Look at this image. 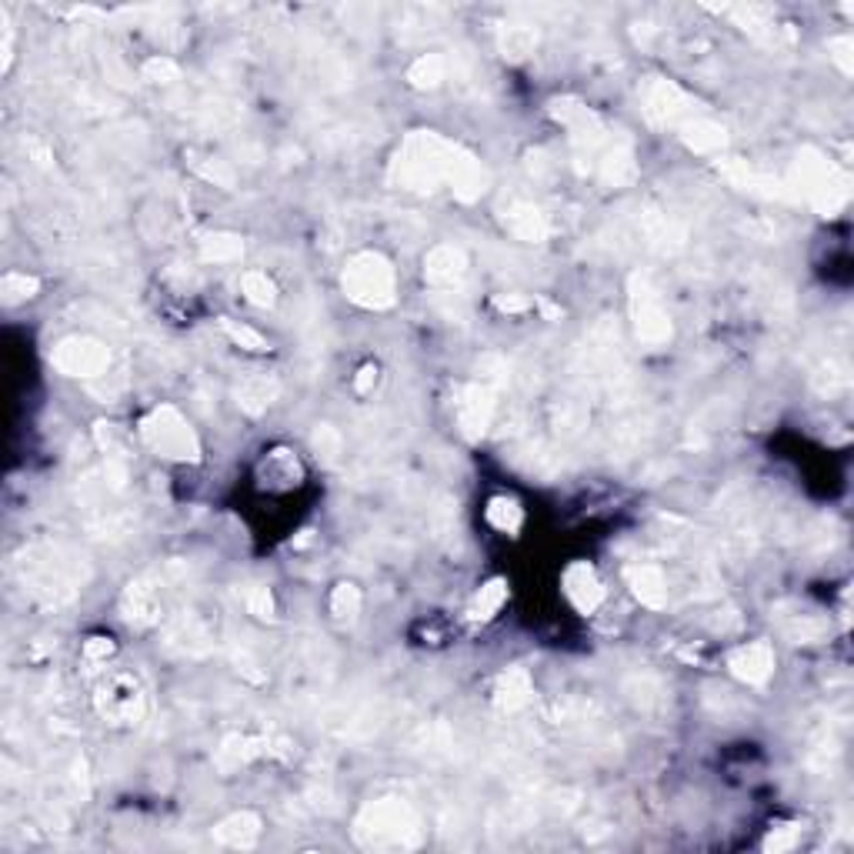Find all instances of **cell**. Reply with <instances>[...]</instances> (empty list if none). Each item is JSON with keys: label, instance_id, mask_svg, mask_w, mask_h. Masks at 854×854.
<instances>
[{"label": "cell", "instance_id": "7a4b0ae2", "mask_svg": "<svg viewBox=\"0 0 854 854\" xmlns=\"http://www.w3.org/2000/svg\"><path fill=\"white\" fill-rule=\"evenodd\" d=\"M551 118L568 131L574 168L601 187H631L637 181V154L631 134L611 127L577 97H554Z\"/></svg>", "mask_w": 854, "mask_h": 854}, {"label": "cell", "instance_id": "ab89813d", "mask_svg": "<svg viewBox=\"0 0 854 854\" xmlns=\"http://www.w3.org/2000/svg\"><path fill=\"white\" fill-rule=\"evenodd\" d=\"M794 838H797V831H794V828L771 831V834H768V841H765V851H784V847H791V844H794Z\"/></svg>", "mask_w": 854, "mask_h": 854}, {"label": "cell", "instance_id": "3957f363", "mask_svg": "<svg viewBox=\"0 0 854 854\" xmlns=\"http://www.w3.org/2000/svg\"><path fill=\"white\" fill-rule=\"evenodd\" d=\"M640 103H645V118L655 127L678 134L691 150L721 154L728 147V127L708 111L698 97H691L674 81L651 77L645 84V94H640Z\"/></svg>", "mask_w": 854, "mask_h": 854}, {"label": "cell", "instance_id": "cb8c5ba5", "mask_svg": "<svg viewBox=\"0 0 854 854\" xmlns=\"http://www.w3.org/2000/svg\"><path fill=\"white\" fill-rule=\"evenodd\" d=\"M504 601H508V584L501 581V577H495V581H488L485 587H480V591L471 598V605H467V618L471 621H491L501 608H504Z\"/></svg>", "mask_w": 854, "mask_h": 854}, {"label": "cell", "instance_id": "8d00e7d4", "mask_svg": "<svg viewBox=\"0 0 854 854\" xmlns=\"http://www.w3.org/2000/svg\"><path fill=\"white\" fill-rule=\"evenodd\" d=\"M314 448L325 454L328 461H334L341 454V435L334 431V427H317V435H314Z\"/></svg>", "mask_w": 854, "mask_h": 854}, {"label": "cell", "instance_id": "d6a6232c", "mask_svg": "<svg viewBox=\"0 0 854 854\" xmlns=\"http://www.w3.org/2000/svg\"><path fill=\"white\" fill-rule=\"evenodd\" d=\"M141 77L150 84H174V81H181V68L174 58H168V53H154V58L144 61Z\"/></svg>", "mask_w": 854, "mask_h": 854}, {"label": "cell", "instance_id": "1f68e13d", "mask_svg": "<svg viewBox=\"0 0 854 854\" xmlns=\"http://www.w3.org/2000/svg\"><path fill=\"white\" fill-rule=\"evenodd\" d=\"M37 291H40V281L30 278V274H21V271H11V274H4V281H0V297H4L8 307L30 301Z\"/></svg>", "mask_w": 854, "mask_h": 854}, {"label": "cell", "instance_id": "6da1fadb", "mask_svg": "<svg viewBox=\"0 0 854 854\" xmlns=\"http://www.w3.org/2000/svg\"><path fill=\"white\" fill-rule=\"evenodd\" d=\"M388 181L411 194H435L448 187L457 200L474 204L488 194L491 171L464 144L438 131H411L391 157Z\"/></svg>", "mask_w": 854, "mask_h": 854}, {"label": "cell", "instance_id": "60d3db41", "mask_svg": "<svg viewBox=\"0 0 854 854\" xmlns=\"http://www.w3.org/2000/svg\"><path fill=\"white\" fill-rule=\"evenodd\" d=\"M374 385H378V367H374V364H364V367L357 370V381H354V388H357V394H370V391H374Z\"/></svg>", "mask_w": 854, "mask_h": 854}, {"label": "cell", "instance_id": "ba28073f", "mask_svg": "<svg viewBox=\"0 0 854 854\" xmlns=\"http://www.w3.org/2000/svg\"><path fill=\"white\" fill-rule=\"evenodd\" d=\"M627 310H631L634 338H637L640 347L661 351V347L671 344V338H674L671 314H668V304H664V297L655 288L648 271H631V278H627Z\"/></svg>", "mask_w": 854, "mask_h": 854}, {"label": "cell", "instance_id": "d590c367", "mask_svg": "<svg viewBox=\"0 0 854 854\" xmlns=\"http://www.w3.org/2000/svg\"><path fill=\"white\" fill-rule=\"evenodd\" d=\"M828 50H831V61L841 68V74L851 77V74H854V61H851L854 40H851V37H834V40H828Z\"/></svg>", "mask_w": 854, "mask_h": 854}, {"label": "cell", "instance_id": "e575fe53", "mask_svg": "<svg viewBox=\"0 0 854 854\" xmlns=\"http://www.w3.org/2000/svg\"><path fill=\"white\" fill-rule=\"evenodd\" d=\"M247 611L260 621H274V595H271V587H264V584H254L247 587Z\"/></svg>", "mask_w": 854, "mask_h": 854}, {"label": "cell", "instance_id": "7402d4cb", "mask_svg": "<svg viewBox=\"0 0 854 854\" xmlns=\"http://www.w3.org/2000/svg\"><path fill=\"white\" fill-rule=\"evenodd\" d=\"M278 398H281V381L274 374H251V378L237 385V404L247 414H264Z\"/></svg>", "mask_w": 854, "mask_h": 854}, {"label": "cell", "instance_id": "74e56055", "mask_svg": "<svg viewBox=\"0 0 854 854\" xmlns=\"http://www.w3.org/2000/svg\"><path fill=\"white\" fill-rule=\"evenodd\" d=\"M111 655H114V645H111L107 637H90L87 645H84V658H87L90 664H103Z\"/></svg>", "mask_w": 854, "mask_h": 854}, {"label": "cell", "instance_id": "5b68a950", "mask_svg": "<svg viewBox=\"0 0 854 854\" xmlns=\"http://www.w3.org/2000/svg\"><path fill=\"white\" fill-rule=\"evenodd\" d=\"M797 200H808L821 218H838L851 200V178L831 157L815 147H801L788 178Z\"/></svg>", "mask_w": 854, "mask_h": 854}, {"label": "cell", "instance_id": "ac0fdd59", "mask_svg": "<svg viewBox=\"0 0 854 854\" xmlns=\"http://www.w3.org/2000/svg\"><path fill=\"white\" fill-rule=\"evenodd\" d=\"M121 611H124V621L134 627L157 624L160 621V581L137 577L121 598Z\"/></svg>", "mask_w": 854, "mask_h": 854}, {"label": "cell", "instance_id": "5bb4252c", "mask_svg": "<svg viewBox=\"0 0 854 854\" xmlns=\"http://www.w3.org/2000/svg\"><path fill=\"white\" fill-rule=\"evenodd\" d=\"M257 758H291V741L284 737H251V734H228L213 752V765L224 774L247 768Z\"/></svg>", "mask_w": 854, "mask_h": 854}, {"label": "cell", "instance_id": "9a60e30c", "mask_svg": "<svg viewBox=\"0 0 854 854\" xmlns=\"http://www.w3.org/2000/svg\"><path fill=\"white\" fill-rule=\"evenodd\" d=\"M501 224L508 228L511 237H517L524 244H545L554 234V224L548 213L524 197H511L501 204Z\"/></svg>", "mask_w": 854, "mask_h": 854}, {"label": "cell", "instance_id": "603a6c76", "mask_svg": "<svg viewBox=\"0 0 854 854\" xmlns=\"http://www.w3.org/2000/svg\"><path fill=\"white\" fill-rule=\"evenodd\" d=\"M244 257V237L231 231H213L200 237V260L207 264H234Z\"/></svg>", "mask_w": 854, "mask_h": 854}, {"label": "cell", "instance_id": "277c9868", "mask_svg": "<svg viewBox=\"0 0 854 854\" xmlns=\"http://www.w3.org/2000/svg\"><path fill=\"white\" fill-rule=\"evenodd\" d=\"M354 841L364 851H414L424 844V825L411 801L378 797L357 812Z\"/></svg>", "mask_w": 854, "mask_h": 854}, {"label": "cell", "instance_id": "f1b7e54d", "mask_svg": "<svg viewBox=\"0 0 854 854\" xmlns=\"http://www.w3.org/2000/svg\"><path fill=\"white\" fill-rule=\"evenodd\" d=\"M331 614L338 624H351L361 614V587L351 581H341L331 591Z\"/></svg>", "mask_w": 854, "mask_h": 854}, {"label": "cell", "instance_id": "d4e9b609", "mask_svg": "<svg viewBox=\"0 0 854 854\" xmlns=\"http://www.w3.org/2000/svg\"><path fill=\"white\" fill-rule=\"evenodd\" d=\"M498 44H501L504 58L524 61V58H530V53H534V47H538V27H530V24H508V27H501Z\"/></svg>", "mask_w": 854, "mask_h": 854}, {"label": "cell", "instance_id": "4316f807", "mask_svg": "<svg viewBox=\"0 0 854 854\" xmlns=\"http://www.w3.org/2000/svg\"><path fill=\"white\" fill-rule=\"evenodd\" d=\"M485 517H488V524H491L495 530H501V534H517L521 524H524V511H521V504H517L514 498H504V495L488 501Z\"/></svg>", "mask_w": 854, "mask_h": 854}, {"label": "cell", "instance_id": "e0dca14e", "mask_svg": "<svg viewBox=\"0 0 854 854\" xmlns=\"http://www.w3.org/2000/svg\"><path fill=\"white\" fill-rule=\"evenodd\" d=\"M728 668L737 681L744 684H765L774 674V648L768 640H752V645H741L728 655Z\"/></svg>", "mask_w": 854, "mask_h": 854}, {"label": "cell", "instance_id": "2e32d148", "mask_svg": "<svg viewBox=\"0 0 854 854\" xmlns=\"http://www.w3.org/2000/svg\"><path fill=\"white\" fill-rule=\"evenodd\" d=\"M561 584H564V598L571 601V608H574L577 614H584V618L595 614V611L605 605V584H601L598 571L587 564V561L568 564Z\"/></svg>", "mask_w": 854, "mask_h": 854}, {"label": "cell", "instance_id": "30bf717a", "mask_svg": "<svg viewBox=\"0 0 854 854\" xmlns=\"http://www.w3.org/2000/svg\"><path fill=\"white\" fill-rule=\"evenodd\" d=\"M94 705H97V715L114 724V728H127V724H137L147 711V694H144V684L137 674L131 671H111L103 674L97 691H94Z\"/></svg>", "mask_w": 854, "mask_h": 854}, {"label": "cell", "instance_id": "f546056e", "mask_svg": "<svg viewBox=\"0 0 854 854\" xmlns=\"http://www.w3.org/2000/svg\"><path fill=\"white\" fill-rule=\"evenodd\" d=\"M191 168H194L204 181H210L213 187L234 191V184H237L234 168L228 164V160H221V157H194V160H191Z\"/></svg>", "mask_w": 854, "mask_h": 854}, {"label": "cell", "instance_id": "52a82bcc", "mask_svg": "<svg viewBox=\"0 0 854 854\" xmlns=\"http://www.w3.org/2000/svg\"><path fill=\"white\" fill-rule=\"evenodd\" d=\"M341 288L347 301L364 310H388L398 301V274L394 264L381 251H357L341 274Z\"/></svg>", "mask_w": 854, "mask_h": 854}, {"label": "cell", "instance_id": "f35d334b", "mask_svg": "<svg viewBox=\"0 0 854 854\" xmlns=\"http://www.w3.org/2000/svg\"><path fill=\"white\" fill-rule=\"evenodd\" d=\"M495 307H498L501 314H524V310L534 307V301H530V297H521V294H498V297H495Z\"/></svg>", "mask_w": 854, "mask_h": 854}, {"label": "cell", "instance_id": "836d02e7", "mask_svg": "<svg viewBox=\"0 0 854 854\" xmlns=\"http://www.w3.org/2000/svg\"><path fill=\"white\" fill-rule=\"evenodd\" d=\"M221 331L237 344V347H244V351H267V341H264V334H257L254 328H247V325H237V320H231V317H221Z\"/></svg>", "mask_w": 854, "mask_h": 854}, {"label": "cell", "instance_id": "d6986e66", "mask_svg": "<svg viewBox=\"0 0 854 854\" xmlns=\"http://www.w3.org/2000/svg\"><path fill=\"white\" fill-rule=\"evenodd\" d=\"M260 831H264V821L257 812H234L210 828L213 841L224 847H234V851H251L260 841Z\"/></svg>", "mask_w": 854, "mask_h": 854}, {"label": "cell", "instance_id": "8992f818", "mask_svg": "<svg viewBox=\"0 0 854 854\" xmlns=\"http://www.w3.org/2000/svg\"><path fill=\"white\" fill-rule=\"evenodd\" d=\"M21 581L27 591L47 605V608H61L68 605L77 587H81V568L77 561L58 548V545H37L30 551H24V561H21Z\"/></svg>", "mask_w": 854, "mask_h": 854}, {"label": "cell", "instance_id": "8fae6325", "mask_svg": "<svg viewBox=\"0 0 854 854\" xmlns=\"http://www.w3.org/2000/svg\"><path fill=\"white\" fill-rule=\"evenodd\" d=\"M504 385V370L480 374L477 381L464 385L457 394V427L467 441H480L488 435V427L498 411V388Z\"/></svg>", "mask_w": 854, "mask_h": 854}, {"label": "cell", "instance_id": "4dcf8cb0", "mask_svg": "<svg viewBox=\"0 0 854 854\" xmlns=\"http://www.w3.org/2000/svg\"><path fill=\"white\" fill-rule=\"evenodd\" d=\"M241 291H244V297H247L254 307H271V304L278 301V284L267 278L264 271H247V274L241 278Z\"/></svg>", "mask_w": 854, "mask_h": 854}, {"label": "cell", "instance_id": "44dd1931", "mask_svg": "<svg viewBox=\"0 0 854 854\" xmlns=\"http://www.w3.org/2000/svg\"><path fill=\"white\" fill-rule=\"evenodd\" d=\"M534 701V678L527 668H508L495 684V708L501 715H514Z\"/></svg>", "mask_w": 854, "mask_h": 854}, {"label": "cell", "instance_id": "484cf974", "mask_svg": "<svg viewBox=\"0 0 854 854\" xmlns=\"http://www.w3.org/2000/svg\"><path fill=\"white\" fill-rule=\"evenodd\" d=\"M448 77V61L441 53H420V58L407 68V81L417 90H435Z\"/></svg>", "mask_w": 854, "mask_h": 854}, {"label": "cell", "instance_id": "83f0119b", "mask_svg": "<svg viewBox=\"0 0 854 854\" xmlns=\"http://www.w3.org/2000/svg\"><path fill=\"white\" fill-rule=\"evenodd\" d=\"M781 631H784V637L797 640V645H812V640H818V637L828 631V624H825L818 614L797 611V614H788V618L781 621Z\"/></svg>", "mask_w": 854, "mask_h": 854}, {"label": "cell", "instance_id": "ffe728a7", "mask_svg": "<svg viewBox=\"0 0 854 854\" xmlns=\"http://www.w3.org/2000/svg\"><path fill=\"white\" fill-rule=\"evenodd\" d=\"M627 584H631L634 598L645 608H651V611L668 608V577L658 564H631Z\"/></svg>", "mask_w": 854, "mask_h": 854}, {"label": "cell", "instance_id": "9c48e42d", "mask_svg": "<svg viewBox=\"0 0 854 854\" xmlns=\"http://www.w3.org/2000/svg\"><path fill=\"white\" fill-rule=\"evenodd\" d=\"M141 438L154 454L168 461H184V464L200 461V438L194 435V427L174 404H157L154 411H147L141 420Z\"/></svg>", "mask_w": 854, "mask_h": 854}, {"label": "cell", "instance_id": "4fadbf2b", "mask_svg": "<svg viewBox=\"0 0 854 854\" xmlns=\"http://www.w3.org/2000/svg\"><path fill=\"white\" fill-rule=\"evenodd\" d=\"M50 364L58 367L68 378H103L107 367H111V351H107L103 341L77 334V338H64L58 347L50 351Z\"/></svg>", "mask_w": 854, "mask_h": 854}, {"label": "cell", "instance_id": "7c38bea8", "mask_svg": "<svg viewBox=\"0 0 854 854\" xmlns=\"http://www.w3.org/2000/svg\"><path fill=\"white\" fill-rule=\"evenodd\" d=\"M464 278H467V251L461 244H438L427 251L424 257V281L431 284L438 301H461L464 291Z\"/></svg>", "mask_w": 854, "mask_h": 854}]
</instances>
